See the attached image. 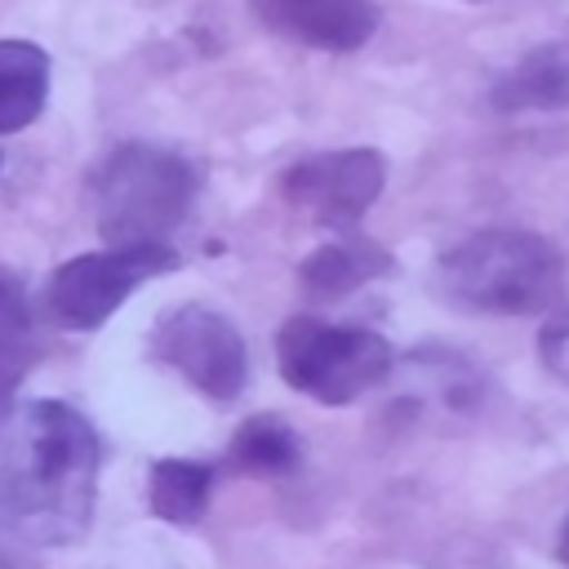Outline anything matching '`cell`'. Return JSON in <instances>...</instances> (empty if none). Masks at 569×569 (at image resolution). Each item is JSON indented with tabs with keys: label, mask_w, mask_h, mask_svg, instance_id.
<instances>
[{
	"label": "cell",
	"mask_w": 569,
	"mask_h": 569,
	"mask_svg": "<svg viewBox=\"0 0 569 569\" xmlns=\"http://www.w3.org/2000/svg\"><path fill=\"white\" fill-rule=\"evenodd\" d=\"M98 431L67 400H27L0 440V520L36 547L89 533L98 498Z\"/></svg>",
	"instance_id": "cell-1"
},
{
	"label": "cell",
	"mask_w": 569,
	"mask_h": 569,
	"mask_svg": "<svg viewBox=\"0 0 569 569\" xmlns=\"http://www.w3.org/2000/svg\"><path fill=\"white\" fill-rule=\"evenodd\" d=\"M436 289L480 316H538L565 289L560 249L525 227H485L436 262Z\"/></svg>",
	"instance_id": "cell-2"
},
{
	"label": "cell",
	"mask_w": 569,
	"mask_h": 569,
	"mask_svg": "<svg viewBox=\"0 0 569 569\" xmlns=\"http://www.w3.org/2000/svg\"><path fill=\"white\" fill-rule=\"evenodd\" d=\"M200 178L187 156L156 142H120L102 156L89 178V204L98 240L124 244H169L196 204Z\"/></svg>",
	"instance_id": "cell-3"
},
{
	"label": "cell",
	"mask_w": 569,
	"mask_h": 569,
	"mask_svg": "<svg viewBox=\"0 0 569 569\" xmlns=\"http://www.w3.org/2000/svg\"><path fill=\"white\" fill-rule=\"evenodd\" d=\"M396 365V351L382 333L360 325H333L320 316H293L276 333V369L280 378L320 400V405H351L373 391Z\"/></svg>",
	"instance_id": "cell-4"
},
{
	"label": "cell",
	"mask_w": 569,
	"mask_h": 569,
	"mask_svg": "<svg viewBox=\"0 0 569 569\" xmlns=\"http://www.w3.org/2000/svg\"><path fill=\"white\" fill-rule=\"evenodd\" d=\"M178 267V249L173 244H124V249H98V253H80V258H67L53 276H49V289H44V302H49V316L62 325V329H98L107 316L120 311V302L156 280V276H169Z\"/></svg>",
	"instance_id": "cell-5"
},
{
	"label": "cell",
	"mask_w": 569,
	"mask_h": 569,
	"mask_svg": "<svg viewBox=\"0 0 569 569\" xmlns=\"http://www.w3.org/2000/svg\"><path fill=\"white\" fill-rule=\"evenodd\" d=\"M151 351L209 400H236L249 382V351L240 329L200 302L164 311L151 333Z\"/></svg>",
	"instance_id": "cell-6"
},
{
	"label": "cell",
	"mask_w": 569,
	"mask_h": 569,
	"mask_svg": "<svg viewBox=\"0 0 569 569\" xmlns=\"http://www.w3.org/2000/svg\"><path fill=\"white\" fill-rule=\"evenodd\" d=\"M387 187V160L373 147L320 151L280 173V196L320 227H356Z\"/></svg>",
	"instance_id": "cell-7"
},
{
	"label": "cell",
	"mask_w": 569,
	"mask_h": 569,
	"mask_svg": "<svg viewBox=\"0 0 569 569\" xmlns=\"http://www.w3.org/2000/svg\"><path fill=\"white\" fill-rule=\"evenodd\" d=\"M253 13L276 36L325 53L365 49L382 22L373 0H253Z\"/></svg>",
	"instance_id": "cell-8"
},
{
	"label": "cell",
	"mask_w": 569,
	"mask_h": 569,
	"mask_svg": "<svg viewBox=\"0 0 569 569\" xmlns=\"http://www.w3.org/2000/svg\"><path fill=\"white\" fill-rule=\"evenodd\" d=\"M489 107L502 116L569 111V36H547L525 49L489 89Z\"/></svg>",
	"instance_id": "cell-9"
},
{
	"label": "cell",
	"mask_w": 569,
	"mask_h": 569,
	"mask_svg": "<svg viewBox=\"0 0 569 569\" xmlns=\"http://www.w3.org/2000/svg\"><path fill=\"white\" fill-rule=\"evenodd\" d=\"M396 271V258L373 244V240H333V244H320L311 249L302 262H298V284L307 298H320V302H333V298H347L351 289L369 284V280H382Z\"/></svg>",
	"instance_id": "cell-10"
},
{
	"label": "cell",
	"mask_w": 569,
	"mask_h": 569,
	"mask_svg": "<svg viewBox=\"0 0 569 569\" xmlns=\"http://www.w3.org/2000/svg\"><path fill=\"white\" fill-rule=\"evenodd\" d=\"M49 53L31 40H0V133H18L40 120L49 102Z\"/></svg>",
	"instance_id": "cell-11"
},
{
	"label": "cell",
	"mask_w": 569,
	"mask_h": 569,
	"mask_svg": "<svg viewBox=\"0 0 569 569\" xmlns=\"http://www.w3.org/2000/svg\"><path fill=\"white\" fill-rule=\"evenodd\" d=\"M36 365V320L18 271L0 267V418Z\"/></svg>",
	"instance_id": "cell-12"
},
{
	"label": "cell",
	"mask_w": 569,
	"mask_h": 569,
	"mask_svg": "<svg viewBox=\"0 0 569 569\" xmlns=\"http://www.w3.org/2000/svg\"><path fill=\"white\" fill-rule=\"evenodd\" d=\"M227 462L240 476H262V480L293 476L302 467V440L284 418L253 413V418H244L236 427V436L227 445Z\"/></svg>",
	"instance_id": "cell-13"
},
{
	"label": "cell",
	"mask_w": 569,
	"mask_h": 569,
	"mask_svg": "<svg viewBox=\"0 0 569 569\" xmlns=\"http://www.w3.org/2000/svg\"><path fill=\"white\" fill-rule=\"evenodd\" d=\"M213 485H218L213 462H200V458H156L151 480H147V502L169 525H196L209 511Z\"/></svg>",
	"instance_id": "cell-14"
},
{
	"label": "cell",
	"mask_w": 569,
	"mask_h": 569,
	"mask_svg": "<svg viewBox=\"0 0 569 569\" xmlns=\"http://www.w3.org/2000/svg\"><path fill=\"white\" fill-rule=\"evenodd\" d=\"M538 356L547 365V373H556L560 382H569V311H551L538 329Z\"/></svg>",
	"instance_id": "cell-15"
},
{
	"label": "cell",
	"mask_w": 569,
	"mask_h": 569,
	"mask_svg": "<svg viewBox=\"0 0 569 569\" xmlns=\"http://www.w3.org/2000/svg\"><path fill=\"white\" fill-rule=\"evenodd\" d=\"M560 560H565V569H569V520H565V529H560Z\"/></svg>",
	"instance_id": "cell-16"
},
{
	"label": "cell",
	"mask_w": 569,
	"mask_h": 569,
	"mask_svg": "<svg viewBox=\"0 0 569 569\" xmlns=\"http://www.w3.org/2000/svg\"><path fill=\"white\" fill-rule=\"evenodd\" d=\"M462 4H493V0H462Z\"/></svg>",
	"instance_id": "cell-17"
},
{
	"label": "cell",
	"mask_w": 569,
	"mask_h": 569,
	"mask_svg": "<svg viewBox=\"0 0 569 569\" xmlns=\"http://www.w3.org/2000/svg\"><path fill=\"white\" fill-rule=\"evenodd\" d=\"M0 169H4V156H0Z\"/></svg>",
	"instance_id": "cell-18"
}]
</instances>
